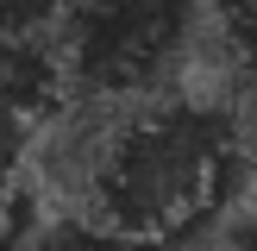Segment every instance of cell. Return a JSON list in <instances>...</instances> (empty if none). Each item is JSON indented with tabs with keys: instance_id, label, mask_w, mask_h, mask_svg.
Returning <instances> with one entry per match:
<instances>
[{
	"instance_id": "cell-3",
	"label": "cell",
	"mask_w": 257,
	"mask_h": 251,
	"mask_svg": "<svg viewBox=\"0 0 257 251\" xmlns=\"http://www.w3.org/2000/svg\"><path fill=\"white\" fill-rule=\"evenodd\" d=\"M0 251H157L138 245L125 232H107V226H82V220H19L0 232Z\"/></svg>"
},
{
	"instance_id": "cell-5",
	"label": "cell",
	"mask_w": 257,
	"mask_h": 251,
	"mask_svg": "<svg viewBox=\"0 0 257 251\" xmlns=\"http://www.w3.org/2000/svg\"><path fill=\"white\" fill-rule=\"evenodd\" d=\"M220 19H226L232 50L245 57V69L257 75V0H220Z\"/></svg>"
},
{
	"instance_id": "cell-2",
	"label": "cell",
	"mask_w": 257,
	"mask_h": 251,
	"mask_svg": "<svg viewBox=\"0 0 257 251\" xmlns=\"http://www.w3.org/2000/svg\"><path fill=\"white\" fill-rule=\"evenodd\" d=\"M207 0H75L57 25L69 88L170 94V75L195 38Z\"/></svg>"
},
{
	"instance_id": "cell-1",
	"label": "cell",
	"mask_w": 257,
	"mask_h": 251,
	"mask_svg": "<svg viewBox=\"0 0 257 251\" xmlns=\"http://www.w3.org/2000/svg\"><path fill=\"white\" fill-rule=\"evenodd\" d=\"M232 145H226L220 113H201L188 100L151 94L132 113L119 151L100 182L94 226L125 232L138 245H170L176 232L201 226L220 207L226 182H232Z\"/></svg>"
},
{
	"instance_id": "cell-4",
	"label": "cell",
	"mask_w": 257,
	"mask_h": 251,
	"mask_svg": "<svg viewBox=\"0 0 257 251\" xmlns=\"http://www.w3.org/2000/svg\"><path fill=\"white\" fill-rule=\"evenodd\" d=\"M75 0H0V32H57Z\"/></svg>"
}]
</instances>
